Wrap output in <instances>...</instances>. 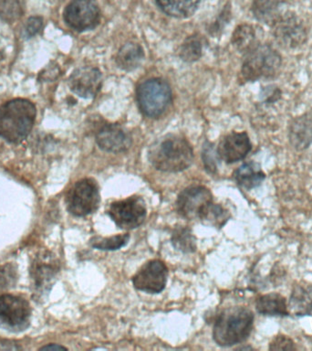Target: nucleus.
Returning <instances> with one entry per match:
<instances>
[{"label": "nucleus", "instance_id": "f257e3e1", "mask_svg": "<svg viewBox=\"0 0 312 351\" xmlns=\"http://www.w3.org/2000/svg\"><path fill=\"white\" fill-rule=\"evenodd\" d=\"M150 163L160 171L175 173L188 169L193 163L194 151L182 136L169 134L153 143L149 148Z\"/></svg>", "mask_w": 312, "mask_h": 351}, {"label": "nucleus", "instance_id": "f03ea898", "mask_svg": "<svg viewBox=\"0 0 312 351\" xmlns=\"http://www.w3.org/2000/svg\"><path fill=\"white\" fill-rule=\"evenodd\" d=\"M37 110L27 99H14L0 107V136L10 143L27 138L34 125Z\"/></svg>", "mask_w": 312, "mask_h": 351}, {"label": "nucleus", "instance_id": "7ed1b4c3", "mask_svg": "<svg viewBox=\"0 0 312 351\" xmlns=\"http://www.w3.org/2000/svg\"><path fill=\"white\" fill-rule=\"evenodd\" d=\"M253 321V313L246 307L224 310L213 326V340L223 347L243 342L251 333Z\"/></svg>", "mask_w": 312, "mask_h": 351}, {"label": "nucleus", "instance_id": "20e7f679", "mask_svg": "<svg viewBox=\"0 0 312 351\" xmlns=\"http://www.w3.org/2000/svg\"><path fill=\"white\" fill-rule=\"evenodd\" d=\"M282 65L281 55L268 44H259L246 52L241 69L245 82H256L276 76Z\"/></svg>", "mask_w": 312, "mask_h": 351}, {"label": "nucleus", "instance_id": "39448f33", "mask_svg": "<svg viewBox=\"0 0 312 351\" xmlns=\"http://www.w3.org/2000/svg\"><path fill=\"white\" fill-rule=\"evenodd\" d=\"M172 92L169 84L161 79H150L137 89V101L145 117H160L169 106Z\"/></svg>", "mask_w": 312, "mask_h": 351}, {"label": "nucleus", "instance_id": "423d86ee", "mask_svg": "<svg viewBox=\"0 0 312 351\" xmlns=\"http://www.w3.org/2000/svg\"><path fill=\"white\" fill-rule=\"evenodd\" d=\"M100 191L94 180L84 178L76 182L68 191L66 202L68 210L77 217L95 213L100 204Z\"/></svg>", "mask_w": 312, "mask_h": 351}, {"label": "nucleus", "instance_id": "0eeeda50", "mask_svg": "<svg viewBox=\"0 0 312 351\" xmlns=\"http://www.w3.org/2000/svg\"><path fill=\"white\" fill-rule=\"evenodd\" d=\"M273 36L279 46L285 49H297L304 45L308 32L300 16L287 10L272 26Z\"/></svg>", "mask_w": 312, "mask_h": 351}, {"label": "nucleus", "instance_id": "6e6552de", "mask_svg": "<svg viewBox=\"0 0 312 351\" xmlns=\"http://www.w3.org/2000/svg\"><path fill=\"white\" fill-rule=\"evenodd\" d=\"M64 21L76 32H86L97 27L101 21V11L96 0H71L65 8Z\"/></svg>", "mask_w": 312, "mask_h": 351}, {"label": "nucleus", "instance_id": "1a4fd4ad", "mask_svg": "<svg viewBox=\"0 0 312 351\" xmlns=\"http://www.w3.org/2000/svg\"><path fill=\"white\" fill-rule=\"evenodd\" d=\"M108 214L120 229L133 230L138 228L146 218V205L141 197H130L112 203Z\"/></svg>", "mask_w": 312, "mask_h": 351}, {"label": "nucleus", "instance_id": "9d476101", "mask_svg": "<svg viewBox=\"0 0 312 351\" xmlns=\"http://www.w3.org/2000/svg\"><path fill=\"white\" fill-rule=\"evenodd\" d=\"M29 304L21 296L0 295V326L13 330H22L29 326Z\"/></svg>", "mask_w": 312, "mask_h": 351}, {"label": "nucleus", "instance_id": "9b49d317", "mask_svg": "<svg viewBox=\"0 0 312 351\" xmlns=\"http://www.w3.org/2000/svg\"><path fill=\"white\" fill-rule=\"evenodd\" d=\"M211 202H213V196L209 189L203 186H189L177 197V213L183 218L199 219L203 211Z\"/></svg>", "mask_w": 312, "mask_h": 351}, {"label": "nucleus", "instance_id": "f8f14e48", "mask_svg": "<svg viewBox=\"0 0 312 351\" xmlns=\"http://www.w3.org/2000/svg\"><path fill=\"white\" fill-rule=\"evenodd\" d=\"M167 276L168 269L161 261H150L133 276V287L144 292L158 293L166 287Z\"/></svg>", "mask_w": 312, "mask_h": 351}, {"label": "nucleus", "instance_id": "ddd939ff", "mask_svg": "<svg viewBox=\"0 0 312 351\" xmlns=\"http://www.w3.org/2000/svg\"><path fill=\"white\" fill-rule=\"evenodd\" d=\"M103 85V76L98 68L85 66L74 71L68 79V86L79 97L94 98Z\"/></svg>", "mask_w": 312, "mask_h": 351}, {"label": "nucleus", "instance_id": "4468645a", "mask_svg": "<svg viewBox=\"0 0 312 351\" xmlns=\"http://www.w3.org/2000/svg\"><path fill=\"white\" fill-rule=\"evenodd\" d=\"M252 145L246 132H232L221 140L218 155L226 163L242 160L250 152Z\"/></svg>", "mask_w": 312, "mask_h": 351}, {"label": "nucleus", "instance_id": "2eb2a0df", "mask_svg": "<svg viewBox=\"0 0 312 351\" xmlns=\"http://www.w3.org/2000/svg\"><path fill=\"white\" fill-rule=\"evenodd\" d=\"M99 147L106 152L122 153L131 145V136L119 125H105L96 134Z\"/></svg>", "mask_w": 312, "mask_h": 351}, {"label": "nucleus", "instance_id": "dca6fc26", "mask_svg": "<svg viewBox=\"0 0 312 351\" xmlns=\"http://www.w3.org/2000/svg\"><path fill=\"white\" fill-rule=\"evenodd\" d=\"M289 140L298 150L305 149L312 144V112L293 119L289 125Z\"/></svg>", "mask_w": 312, "mask_h": 351}, {"label": "nucleus", "instance_id": "f3484780", "mask_svg": "<svg viewBox=\"0 0 312 351\" xmlns=\"http://www.w3.org/2000/svg\"><path fill=\"white\" fill-rule=\"evenodd\" d=\"M284 0H253L251 10L257 21L272 27L287 10Z\"/></svg>", "mask_w": 312, "mask_h": 351}, {"label": "nucleus", "instance_id": "a211bd4d", "mask_svg": "<svg viewBox=\"0 0 312 351\" xmlns=\"http://www.w3.org/2000/svg\"><path fill=\"white\" fill-rule=\"evenodd\" d=\"M289 309L296 315H312V285L300 282L293 288Z\"/></svg>", "mask_w": 312, "mask_h": 351}, {"label": "nucleus", "instance_id": "6ab92c4d", "mask_svg": "<svg viewBox=\"0 0 312 351\" xmlns=\"http://www.w3.org/2000/svg\"><path fill=\"white\" fill-rule=\"evenodd\" d=\"M144 58V49L140 44L128 43L125 44L118 51L116 63L118 67L125 71H131L139 67Z\"/></svg>", "mask_w": 312, "mask_h": 351}, {"label": "nucleus", "instance_id": "aec40b11", "mask_svg": "<svg viewBox=\"0 0 312 351\" xmlns=\"http://www.w3.org/2000/svg\"><path fill=\"white\" fill-rule=\"evenodd\" d=\"M234 177L238 185L244 189H251L259 186L265 180V175L259 164L248 162L235 170Z\"/></svg>", "mask_w": 312, "mask_h": 351}, {"label": "nucleus", "instance_id": "412c9836", "mask_svg": "<svg viewBox=\"0 0 312 351\" xmlns=\"http://www.w3.org/2000/svg\"><path fill=\"white\" fill-rule=\"evenodd\" d=\"M159 8L167 15L185 19L193 15L201 0H155Z\"/></svg>", "mask_w": 312, "mask_h": 351}, {"label": "nucleus", "instance_id": "4be33fe9", "mask_svg": "<svg viewBox=\"0 0 312 351\" xmlns=\"http://www.w3.org/2000/svg\"><path fill=\"white\" fill-rule=\"evenodd\" d=\"M232 44L241 53L246 54L259 45L257 32L252 25L241 24L235 27L232 35Z\"/></svg>", "mask_w": 312, "mask_h": 351}, {"label": "nucleus", "instance_id": "5701e85b", "mask_svg": "<svg viewBox=\"0 0 312 351\" xmlns=\"http://www.w3.org/2000/svg\"><path fill=\"white\" fill-rule=\"evenodd\" d=\"M257 310L265 315H289L286 299L279 293H272L260 296L257 300Z\"/></svg>", "mask_w": 312, "mask_h": 351}, {"label": "nucleus", "instance_id": "b1692460", "mask_svg": "<svg viewBox=\"0 0 312 351\" xmlns=\"http://www.w3.org/2000/svg\"><path fill=\"white\" fill-rule=\"evenodd\" d=\"M203 48H204V38L202 36L198 34L189 36L180 47L179 56L183 62H196L202 57Z\"/></svg>", "mask_w": 312, "mask_h": 351}, {"label": "nucleus", "instance_id": "393cba45", "mask_svg": "<svg viewBox=\"0 0 312 351\" xmlns=\"http://www.w3.org/2000/svg\"><path fill=\"white\" fill-rule=\"evenodd\" d=\"M171 240L174 248L185 254L194 252L196 250V237L187 227H177L172 232Z\"/></svg>", "mask_w": 312, "mask_h": 351}, {"label": "nucleus", "instance_id": "a878e982", "mask_svg": "<svg viewBox=\"0 0 312 351\" xmlns=\"http://www.w3.org/2000/svg\"><path fill=\"white\" fill-rule=\"evenodd\" d=\"M229 217V211L226 208L219 204L211 202L203 211L199 219L203 223L213 227L221 228L226 223Z\"/></svg>", "mask_w": 312, "mask_h": 351}, {"label": "nucleus", "instance_id": "bb28decb", "mask_svg": "<svg viewBox=\"0 0 312 351\" xmlns=\"http://www.w3.org/2000/svg\"><path fill=\"white\" fill-rule=\"evenodd\" d=\"M25 13L24 0H0V19L13 23Z\"/></svg>", "mask_w": 312, "mask_h": 351}, {"label": "nucleus", "instance_id": "cd10ccee", "mask_svg": "<svg viewBox=\"0 0 312 351\" xmlns=\"http://www.w3.org/2000/svg\"><path fill=\"white\" fill-rule=\"evenodd\" d=\"M129 238L130 237L128 234L115 235L108 238L94 237L90 240V244L93 248L101 251H115L125 246Z\"/></svg>", "mask_w": 312, "mask_h": 351}, {"label": "nucleus", "instance_id": "c85d7f7f", "mask_svg": "<svg viewBox=\"0 0 312 351\" xmlns=\"http://www.w3.org/2000/svg\"><path fill=\"white\" fill-rule=\"evenodd\" d=\"M36 263L35 269L33 270L34 273L35 287L40 288V289H45L49 285L51 284V280L54 278L55 269L51 265H47L46 263Z\"/></svg>", "mask_w": 312, "mask_h": 351}, {"label": "nucleus", "instance_id": "c756f323", "mask_svg": "<svg viewBox=\"0 0 312 351\" xmlns=\"http://www.w3.org/2000/svg\"><path fill=\"white\" fill-rule=\"evenodd\" d=\"M216 156H218V152H215L213 145L209 142L205 143L204 150H203V159H204L205 169L208 172L212 173V174L216 173V169H218V167H216Z\"/></svg>", "mask_w": 312, "mask_h": 351}, {"label": "nucleus", "instance_id": "7c9ffc66", "mask_svg": "<svg viewBox=\"0 0 312 351\" xmlns=\"http://www.w3.org/2000/svg\"><path fill=\"white\" fill-rule=\"evenodd\" d=\"M43 27V19L40 16H31L27 19L23 27V34L25 38H29L34 37L40 32Z\"/></svg>", "mask_w": 312, "mask_h": 351}, {"label": "nucleus", "instance_id": "2f4dec72", "mask_svg": "<svg viewBox=\"0 0 312 351\" xmlns=\"http://www.w3.org/2000/svg\"><path fill=\"white\" fill-rule=\"evenodd\" d=\"M270 350H296L294 343L287 336H278L272 340L270 346Z\"/></svg>", "mask_w": 312, "mask_h": 351}, {"label": "nucleus", "instance_id": "473e14b6", "mask_svg": "<svg viewBox=\"0 0 312 351\" xmlns=\"http://www.w3.org/2000/svg\"><path fill=\"white\" fill-rule=\"evenodd\" d=\"M13 279V269H10V266H4V267L0 268V289L7 287Z\"/></svg>", "mask_w": 312, "mask_h": 351}, {"label": "nucleus", "instance_id": "72a5a7b5", "mask_svg": "<svg viewBox=\"0 0 312 351\" xmlns=\"http://www.w3.org/2000/svg\"><path fill=\"white\" fill-rule=\"evenodd\" d=\"M230 15V8L229 7H224V10L222 11L220 16L218 19V21L216 22L215 25L211 27V32L213 34H216V32H220L221 29H223L224 25L227 23L229 21V16Z\"/></svg>", "mask_w": 312, "mask_h": 351}, {"label": "nucleus", "instance_id": "f704fd0d", "mask_svg": "<svg viewBox=\"0 0 312 351\" xmlns=\"http://www.w3.org/2000/svg\"><path fill=\"white\" fill-rule=\"evenodd\" d=\"M40 350H67L63 346L57 345V344H51L48 346H44V347L41 348Z\"/></svg>", "mask_w": 312, "mask_h": 351}]
</instances>
